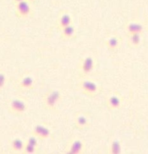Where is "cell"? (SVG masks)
I'll list each match as a JSON object with an SVG mask.
<instances>
[{
  "instance_id": "cell-2",
  "label": "cell",
  "mask_w": 148,
  "mask_h": 154,
  "mask_svg": "<svg viewBox=\"0 0 148 154\" xmlns=\"http://www.w3.org/2000/svg\"><path fill=\"white\" fill-rule=\"evenodd\" d=\"M78 87L82 93L89 97L94 98L99 95L101 87L99 84L88 79H82L78 82Z\"/></svg>"
},
{
  "instance_id": "cell-22",
  "label": "cell",
  "mask_w": 148,
  "mask_h": 154,
  "mask_svg": "<svg viewBox=\"0 0 148 154\" xmlns=\"http://www.w3.org/2000/svg\"><path fill=\"white\" fill-rule=\"evenodd\" d=\"M23 1V0H13V2H14V4H17V3L20 2H22Z\"/></svg>"
},
{
  "instance_id": "cell-6",
  "label": "cell",
  "mask_w": 148,
  "mask_h": 154,
  "mask_svg": "<svg viewBox=\"0 0 148 154\" xmlns=\"http://www.w3.org/2000/svg\"><path fill=\"white\" fill-rule=\"evenodd\" d=\"M28 105L24 101L19 99H12L8 105V110L15 115H22L27 111Z\"/></svg>"
},
{
  "instance_id": "cell-19",
  "label": "cell",
  "mask_w": 148,
  "mask_h": 154,
  "mask_svg": "<svg viewBox=\"0 0 148 154\" xmlns=\"http://www.w3.org/2000/svg\"><path fill=\"white\" fill-rule=\"evenodd\" d=\"M39 138H37L36 136H34V135H31V136L29 137L28 139L26 140V142H27L28 144H31V145L34 146V147H35L36 148L39 149Z\"/></svg>"
},
{
  "instance_id": "cell-10",
  "label": "cell",
  "mask_w": 148,
  "mask_h": 154,
  "mask_svg": "<svg viewBox=\"0 0 148 154\" xmlns=\"http://www.w3.org/2000/svg\"><path fill=\"white\" fill-rule=\"evenodd\" d=\"M144 26L138 22H134V21H131L126 23L125 26V30L126 32L127 35L131 34H134V33H139V34H142L144 32Z\"/></svg>"
},
{
  "instance_id": "cell-12",
  "label": "cell",
  "mask_w": 148,
  "mask_h": 154,
  "mask_svg": "<svg viewBox=\"0 0 148 154\" xmlns=\"http://www.w3.org/2000/svg\"><path fill=\"white\" fill-rule=\"evenodd\" d=\"M35 84V81L34 78L31 75H26L21 78L20 81H19L18 86L21 90H30L34 89Z\"/></svg>"
},
{
  "instance_id": "cell-18",
  "label": "cell",
  "mask_w": 148,
  "mask_h": 154,
  "mask_svg": "<svg viewBox=\"0 0 148 154\" xmlns=\"http://www.w3.org/2000/svg\"><path fill=\"white\" fill-rule=\"evenodd\" d=\"M38 150H39V149L36 148V147H34V146L28 144L27 142H25V145H24V148H23V153H27V154H33V153H35Z\"/></svg>"
},
{
  "instance_id": "cell-8",
  "label": "cell",
  "mask_w": 148,
  "mask_h": 154,
  "mask_svg": "<svg viewBox=\"0 0 148 154\" xmlns=\"http://www.w3.org/2000/svg\"><path fill=\"white\" fill-rule=\"evenodd\" d=\"M73 24V19L70 14L67 12H63L59 15L57 21H56V27L59 31H61L63 28L69 25Z\"/></svg>"
},
{
  "instance_id": "cell-17",
  "label": "cell",
  "mask_w": 148,
  "mask_h": 154,
  "mask_svg": "<svg viewBox=\"0 0 148 154\" xmlns=\"http://www.w3.org/2000/svg\"><path fill=\"white\" fill-rule=\"evenodd\" d=\"M51 135V129H49L47 126H44L43 128H42V131H41L40 134L39 135L38 138H39V140L41 141H43V140H46L48 138H49Z\"/></svg>"
},
{
  "instance_id": "cell-1",
  "label": "cell",
  "mask_w": 148,
  "mask_h": 154,
  "mask_svg": "<svg viewBox=\"0 0 148 154\" xmlns=\"http://www.w3.org/2000/svg\"><path fill=\"white\" fill-rule=\"evenodd\" d=\"M63 96L60 90H52L47 92L43 96V105L46 109L50 111H55L57 106L61 101Z\"/></svg>"
},
{
  "instance_id": "cell-9",
  "label": "cell",
  "mask_w": 148,
  "mask_h": 154,
  "mask_svg": "<svg viewBox=\"0 0 148 154\" xmlns=\"http://www.w3.org/2000/svg\"><path fill=\"white\" fill-rule=\"evenodd\" d=\"M74 126L78 130H84L90 126V121L85 114L79 113L75 115L74 119Z\"/></svg>"
},
{
  "instance_id": "cell-16",
  "label": "cell",
  "mask_w": 148,
  "mask_h": 154,
  "mask_svg": "<svg viewBox=\"0 0 148 154\" xmlns=\"http://www.w3.org/2000/svg\"><path fill=\"white\" fill-rule=\"evenodd\" d=\"M24 145H25V142L23 141L20 138H15V139L11 141V150L13 151L17 152V153H20L23 150Z\"/></svg>"
},
{
  "instance_id": "cell-14",
  "label": "cell",
  "mask_w": 148,
  "mask_h": 154,
  "mask_svg": "<svg viewBox=\"0 0 148 154\" xmlns=\"http://www.w3.org/2000/svg\"><path fill=\"white\" fill-rule=\"evenodd\" d=\"M141 42V34L134 33L128 35V45L130 48H137L140 46Z\"/></svg>"
},
{
  "instance_id": "cell-20",
  "label": "cell",
  "mask_w": 148,
  "mask_h": 154,
  "mask_svg": "<svg viewBox=\"0 0 148 154\" xmlns=\"http://www.w3.org/2000/svg\"><path fill=\"white\" fill-rule=\"evenodd\" d=\"M43 126H44L43 125H40V124H38L36 125V126H35L34 128L32 129V130L31 135H34V136H36L38 138V136H39V135L40 134Z\"/></svg>"
},
{
  "instance_id": "cell-11",
  "label": "cell",
  "mask_w": 148,
  "mask_h": 154,
  "mask_svg": "<svg viewBox=\"0 0 148 154\" xmlns=\"http://www.w3.org/2000/svg\"><path fill=\"white\" fill-rule=\"evenodd\" d=\"M76 35L77 30L75 26H73V24L65 27V28H63L60 31V38L64 41H69L74 39L76 37Z\"/></svg>"
},
{
  "instance_id": "cell-13",
  "label": "cell",
  "mask_w": 148,
  "mask_h": 154,
  "mask_svg": "<svg viewBox=\"0 0 148 154\" xmlns=\"http://www.w3.org/2000/svg\"><path fill=\"white\" fill-rule=\"evenodd\" d=\"M120 38L117 35L109 37L105 41V45L108 51H116L119 49L120 46Z\"/></svg>"
},
{
  "instance_id": "cell-7",
  "label": "cell",
  "mask_w": 148,
  "mask_h": 154,
  "mask_svg": "<svg viewBox=\"0 0 148 154\" xmlns=\"http://www.w3.org/2000/svg\"><path fill=\"white\" fill-rule=\"evenodd\" d=\"M123 105V99L117 94H112L106 99L105 106L109 111L120 109Z\"/></svg>"
},
{
  "instance_id": "cell-15",
  "label": "cell",
  "mask_w": 148,
  "mask_h": 154,
  "mask_svg": "<svg viewBox=\"0 0 148 154\" xmlns=\"http://www.w3.org/2000/svg\"><path fill=\"white\" fill-rule=\"evenodd\" d=\"M122 153L121 141L118 139H114L111 141L108 147V153L110 154H120Z\"/></svg>"
},
{
  "instance_id": "cell-5",
  "label": "cell",
  "mask_w": 148,
  "mask_h": 154,
  "mask_svg": "<svg viewBox=\"0 0 148 154\" xmlns=\"http://www.w3.org/2000/svg\"><path fill=\"white\" fill-rule=\"evenodd\" d=\"M15 14L20 19L28 18L32 14V8L29 2L23 0L15 4Z\"/></svg>"
},
{
  "instance_id": "cell-4",
  "label": "cell",
  "mask_w": 148,
  "mask_h": 154,
  "mask_svg": "<svg viewBox=\"0 0 148 154\" xmlns=\"http://www.w3.org/2000/svg\"><path fill=\"white\" fill-rule=\"evenodd\" d=\"M85 144L81 139L75 138L68 143L65 153L67 154H83L85 152Z\"/></svg>"
},
{
  "instance_id": "cell-23",
  "label": "cell",
  "mask_w": 148,
  "mask_h": 154,
  "mask_svg": "<svg viewBox=\"0 0 148 154\" xmlns=\"http://www.w3.org/2000/svg\"><path fill=\"white\" fill-rule=\"evenodd\" d=\"M27 1H28V2H29L30 3H32V2H34L35 1V0H27Z\"/></svg>"
},
{
  "instance_id": "cell-3",
  "label": "cell",
  "mask_w": 148,
  "mask_h": 154,
  "mask_svg": "<svg viewBox=\"0 0 148 154\" xmlns=\"http://www.w3.org/2000/svg\"><path fill=\"white\" fill-rule=\"evenodd\" d=\"M96 66V62L94 58L92 56H86L85 57L81 59L79 63L78 69L79 72L83 76H87L90 75L93 70L95 69Z\"/></svg>"
},
{
  "instance_id": "cell-21",
  "label": "cell",
  "mask_w": 148,
  "mask_h": 154,
  "mask_svg": "<svg viewBox=\"0 0 148 154\" xmlns=\"http://www.w3.org/2000/svg\"><path fill=\"white\" fill-rule=\"evenodd\" d=\"M6 83V76L3 72H0V90L4 88Z\"/></svg>"
}]
</instances>
